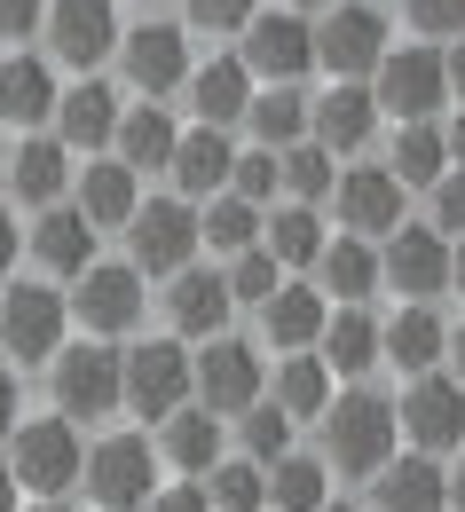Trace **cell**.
Here are the masks:
<instances>
[{"mask_svg":"<svg viewBox=\"0 0 465 512\" xmlns=\"http://www.w3.org/2000/svg\"><path fill=\"white\" fill-rule=\"evenodd\" d=\"M324 512H371V505H324Z\"/></svg>","mask_w":465,"mask_h":512,"instance_id":"obj_60","label":"cell"},{"mask_svg":"<svg viewBox=\"0 0 465 512\" xmlns=\"http://www.w3.org/2000/svg\"><path fill=\"white\" fill-rule=\"evenodd\" d=\"M0 512H16V473H8V457H0Z\"/></svg>","mask_w":465,"mask_h":512,"instance_id":"obj_55","label":"cell"},{"mask_svg":"<svg viewBox=\"0 0 465 512\" xmlns=\"http://www.w3.org/2000/svg\"><path fill=\"white\" fill-rule=\"evenodd\" d=\"M119 71H127V87L142 103L174 95L190 79V32L182 24H134V32H119Z\"/></svg>","mask_w":465,"mask_h":512,"instance_id":"obj_14","label":"cell"},{"mask_svg":"<svg viewBox=\"0 0 465 512\" xmlns=\"http://www.w3.org/2000/svg\"><path fill=\"white\" fill-rule=\"evenodd\" d=\"M32 512H71V505H64V497H40V505H32Z\"/></svg>","mask_w":465,"mask_h":512,"instance_id":"obj_58","label":"cell"},{"mask_svg":"<svg viewBox=\"0 0 465 512\" xmlns=\"http://www.w3.org/2000/svg\"><path fill=\"white\" fill-rule=\"evenodd\" d=\"M316 426H324V465H332V473H355V481H371V473L395 457V442H402L395 402H387V394H371V386L332 394Z\"/></svg>","mask_w":465,"mask_h":512,"instance_id":"obj_1","label":"cell"},{"mask_svg":"<svg viewBox=\"0 0 465 512\" xmlns=\"http://www.w3.org/2000/svg\"><path fill=\"white\" fill-rule=\"evenodd\" d=\"M229 190L245 197V205H268V197L284 190V166H276V150H245V158L229 166Z\"/></svg>","mask_w":465,"mask_h":512,"instance_id":"obj_44","label":"cell"},{"mask_svg":"<svg viewBox=\"0 0 465 512\" xmlns=\"http://www.w3.org/2000/svg\"><path fill=\"white\" fill-rule=\"evenodd\" d=\"M229 166H237V150H229V134L221 127H190L182 142H174V190L182 197H221L229 190Z\"/></svg>","mask_w":465,"mask_h":512,"instance_id":"obj_29","label":"cell"},{"mask_svg":"<svg viewBox=\"0 0 465 512\" xmlns=\"http://www.w3.org/2000/svg\"><path fill=\"white\" fill-rule=\"evenodd\" d=\"M316 284H324V300H339V308H363L379 292V253L363 237H339V245L316 253Z\"/></svg>","mask_w":465,"mask_h":512,"instance_id":"obj_32","label":"cell"},{"mask_svg":"<svg viewBox=\"0 0 465 512\" xmlns=\"http://www.w3.org/2000/svg\"><path fill=\"white\" fill-rule=\"evenodd\" d=\"M450 512H465V465L450 473Z\"/></svg>","mask_w":465,"mask_h":512,"instance_id":"obj_57","label":"cell"},{"mask_svg":"<svg viewBox=\"0 0 465 512\" xmlns=\"http://www.w3.org/2000/svg\"><path fill=\"white\" fill-rule=\"evenodd\" d=\"M379 276L395 284L402 300H434V292H450V237H442L434 221H426V229H395Z\"/></svg>","mask_w":465,"mask_h":512,"instance_id":"obj_16","label":"cell"},{"mask_svg":"<svg viewBox=\"0 0 465 512\" xmlns=\"http://www.w3.org/2000/svg\"><path fill=\"white\" fill-rule=\"evenodd\" d=\"M64 190H71V150L56 142V134H24L16 158H8V197L40 213V205H56Z\"/></svg>","mask_w":465,"mask_h":512,"instance_id":"obj_25","label":"cell"},{"mask_svg":"<svg viewBox=\"0 0 465 512\" xmlns=\"http://www.w3.org/2000/svg\"><path fill=\"white\" fill-rule=\"evenodd\" d=\"M450 284H458V292H465V237H458V245H450Z\"/></svg>","mask_w":465,"mask_h":512,"instance_id":"obj_56","label":"cell"},{"mask_svg":"<svg viewBox=\"0 0 465 512\" xmlns=\"http://www.w3.org/2000/svg\"><path fill=\"white\" fill-rule=\"evenodd\" d=\"M324 402H332V363L308 355V347H292V355L276 363V410H284L292 426H308V418H324Z\"/></svg>","mask_w":465,"mask_h":512,"instance_id":"obj_34","label":"cell"},{"mask_svg":"<svg viewBox=\"0 0 465 512\" xmlns=\"http://www.w3.org/2000/svg\"><path fill=\"white\" fill-rule=\"evenodd\" d=\"M79 481H87V497L103 512H142L158 497V457L142 434H111V442L87 449V465H79Z\"/></svg>","mask_w":465,"mask_h":512,"instance_id":"obj_7","label":"cell"},{"mask_svg":"<svg viewBox=\"0 0 465 512\" xmlns=\"http://www.w3.org/2000/svg\"><path fill=\"white\" fill-rule=\"evenodd\" d=\"M324 316H332V308H324V292H316V284H276V292L261 300V331H268V347H276V355L316 347V339H324Z\"/></svg>","mask_w":465,"mask_h":512,"instance_id":"obj_28","label":"cell"},{"mask_svg":"<svg viewBox=\"0 0 465 512\" xmlns=\"http://www.w3.org/2000/svg\"><path fill=\"white\" fill-rule=\"evenodd\" d=\"M40 16H48V0H0V40H24V32H40Z\"/></svg>","mask_w":465,"mask_h":512,"instance_id":"obj_48","label":"cell"},{"mask_svg":"<svg viewBox=\"0 0 465 512\" xmlns=\"http://www.w3.org/2000/svg\"><path fill=\"white\" fill-rule=\"evenodd\" d=\"M32 260L48 268V276H79L87 260H95V221L79 213V205H40V221H32Z\"/></svg>","mask_w":465,"mask_h":512,"instance_id":"obj_27","label":"cell"},{"mask_svg":"<svg viewBox=\"0 0 465 512\" xmlns=\"http://www.w3.org/2000/svg\"><path fill=\"white\" fill-rule=\"evenodd\" d=\"M190 111H198V127H237L245 119V103H253V71L245 56H213V64H190Z\"/></svg>","mask_w":465,"mask_h":512,"instance_id":"obj_26","label":"cell"},{"mask_svg":"<svg viewBox=\"0 0 465 512\" xmlns=\"http://www.w3.org/2000/svg\"><path fill=\"white\" fill-rule=\"evenodd\" d=\"M16 253H24V229H16V221H8V213H0V276H8V268H16Z\"/></svg>","mask_w":465,"mask_h":512,"instance_id":"obj_50","label":"cell"},{"mask_svg":"<svg viewBox=\"0 0 465 512\" xmlns=\"http://www.w3.org/2000/svg\"><path fill=\"white\" fill-rule=\"evenodd\" d=\"M379 127V95H371V79H332V95H316L308 103V134L324 142V150H363Z\"/></svg>","mask_w":465,"mask_h":512,"instance_id":"obj_19","label":"cell"},{"mask_svg":"<svg viewBox=\"0 0 465 512\" xmlns=\"http://www.w3.org/2000/svg\"><path fill=\"white\" fill-rule=\"evenodd\" d=\"M371 512H450V473H442L426 449L387 457V465L371 473Z\"/></svg>","mask_w":465,"mask_h":512,"instance_id":"obj_18","label":"cell"},{"mask_svg":"<svg viewBox=\"0 0 465 512\" xmlns=\"http://www.w3.org/2000/svg\"><path fill=\"white\" fill-rule=\"evenodd\" d=\"M402 16H410V32H426V40H458L465 32V0H402Z\"/></svg>","mask_w":465,"mask_h":512,"instance_id":"obj_45","label":"cell"},{"mask_svg":"<svg viewBox=\"0 0 465 512\" xmlns=\"http://www.w3.org/2000/svg\"><path fill=\"white\" fill-rule=\"evenodd\" d=\"M284 8H332V0H284Z\"/></svg>","mask_w":465,"mask_h":512,"instance_id":"obj_59","label":"cell"},{"mask_svg":"<svg viewBox=\"0 0 465 512\" xmlns=\"http://www.w3.org/2000/svg\"><path fill=\"white\" fill-rule=\"evenodd\" d=\"M324 363H332L339 379H363V371L379 363V323L363 316V308H339V316H324Z\"/></svg>","mask_w":465,"mask_h":512,"instance_id":"obj_38","label":"cell"},{"mask_svg":"<svg viewBox=\"0 0 465 512\" xmlns=\"http://www.w3.org/2000/svg\"><path fill=\"white\" fill-rule=\"evenodd\" d=\"M339 229L347 237H395L402 229V182L387 166H355V174H339Z\"/></svg>","mask_w":465,"mask_h":512,"instance_id":"obj_17","label":"cell"},{"mask_svg":"<svg viewBox=\"0 0 465 512\" xmlns=\"http://www.w3.org/2000/svg\"><path fill=\"white\" fill-rule=\"evenodd\" d=\"M237 56H245V71L268 79V87H276V79H308V71H316V24H308L300 8H276V16L261 8V16L245 24V48H237Z\"/></svg>","mask_w":465,"mask_h":512,"instance_id":"obj_12","label":"cell"},{"mask_svg":"<svg viewBox=\"0 0 465 512\" xmlns=\"http://www.w3.org/2000/svg\"><path fill=\"white\" fill-rule=\"evenodd\" d=\"M158 457L205 481V473L221 465V418H213L205 402H182L174 418H158Z\"/></svg>","mask_w":465,"mask_h":512,"instance_id":"obj_30","label":"cell"},{"mask_svg":"<svg viewBox=\"0 0 465 512\" xmlns=\"http://www.w3.org/2000/svg\"><path fill=\"white\" fill-rule=\"evenodd\" d=\"M442 363H450V371H458V379H465V323H458V331H450V355H442Z\"/></svg>","mask_w":465,"mask_h":512,"instance_id":"obj_54","label":"cell"},{"mask_svg":"<svg viewBox=\"0 0 465 512\" xmlns=\"http://www.w3.org/2000/svg\"><path fill=\"white\" fill-rule=\"evenodd\" d=\"M324 505H332V465L284 449V457L268 465V512H324Z\"/></svg>","mask_w":465,"mask_h":512,"instance_id":"obj_35","label":"cell"},{"mask_svg":"<svg viewBox=\"0 0 465 512\" xmlns=\"http://www.w3.org/2000/svg\"><path fill=\"white\" fill-rule=\"evenodd\" d=\"M434 229H442V237H465V174H442V182H434Z\"/></svg>","mask_w":465,"mask_h":512,"instance_id":"obj_47","label":"cell"},{"mask_svg":"<svg viewBox=\"0 0 465 512\" xmlns=\"http://www.w3.org/2000/svg\"><path fill=\"white\" fill-rule=\"evenodd\" d=\"M71 205L95 229H127V213L142 205V174L127 158H87V174H71Z\"/></svg>","mask_w":465,"mask_h":512,"instance_id":"obj_21","label":"cell"},{"mask_svg":"<svg viewBox=\"0 0 465 512\" xmlns=\"http://www.w3.org/2000/svg\"><path fill=\"white\" fill-rule=\"evenodd\" d=\"M261 245H268L276 260H284V268H316V253H324L332 237H324L316 205H300V197H292V205H276V213L261 221Z\"/></svg>","mask_w":465,"mask_h":512,"instance_id":"obj_37","label":"cell"},{"mask_svg":"<svg viewBox=\"0 0 465 512\" xmlns=\"http://www.w3.org/2000/svg\"><path fill=\"white\" fill-rule=\"evenodd\" d=\"M190 8V32H245L261 16V0H182Z\"/></svg>","mask_w":465,"mask_h":512,"instance_id":"obj_46","label":"cell"},{"mask_svg":"<svg viewBox=\"0 0 465 512\" xmlns=\"http://www.w3.org/2000/svg\"><path fill=\"white\" fill-rule=\"evenodd\" d=\"M245 127L261 134V150H292V142H308V95H300V79L261 87V95L245 103Z\"/></svg>","mask_w":465,"mask_h":512,"instance_id":"obj_33","label":"cell"},{"mask_svg":"<svg viewBox=\"0 0 465 512\" xmlns=\"http://www.w3.org/2000/svg\"><path fill=\"white\" fill-rule=\"evenodd\" d=\"M40 32H48V56L71 64L79 79L119 56V8H111V0H48Z\"/></svg>","mask_w":465,"mask_h":512,"instance_id":"obj_8","label":"cell"},{"mask_svg":"<svg viewBox=\"0 0 465 512\" xmlns=\"http://www.w3.org/2000/svg\"><path fill=\"white\" fill-rule=\"evenodd\" d=\"M379 56H387V16L371 0H332L316 24V64L332 79H371Z\"/></svg>","mask_w":465,"mask_h":512,"instance_id":"obj_9","label":"cell"},{"mask_svg":"<svg viewBox=\"0 0 465 512\" xmlns=\"http://www.w3.org/2000/svg\"><path fill=\"white\" fill-rule=\"evenodd\" d=\"M48 127H56V142H64V150H103V142L119 134V95L87 71L79 87H64V95H56V119H48Z\"/></svg>","mask_w":465,"mask_h":512,"instance_id":"obj_22","label":"cell"},{"mask_svg":"<svg viewBox=\"0 0 465 512\" xmlns=\"http://www.w3.org/2000/svg\"><path fill=\"white\" fill-rule=\"evenodd\" d=\"M198 363V402L213 410V418H245L253 402H261V379H268V363L245 347V339H205V355H190Z\"/></svg>","mask_w":465,"mask_h":512,"instance_id":"obj_15","label":"cell"},{"mask_svg":"<svg viewBox=\"0 0 465 512\" xmlns=\"http://www.w3.org/2000/svg\"><path fill=\"white\" fill-rule=\"evenodd\" d=\"M127 260L142 276H182L198 260V213L190 197H150L127 213Z\"/></svg>","mask_w":465,"mask_h":512,"instance_id":"obj_6","label":"cell"},{"mask_svg":"<svg viewBox=\"0 0 465 512\" xmlns=\"http://www.w3.org/2000/svg\"><path fill=\"white\" fill-rule=\"evenodd\" d=\"M205 505L213 512H268V473L245 457V465H213L205 473Z\"/></svg>","mask_w":465,"mask_h":512,"instance_id":"obj_41","label":"cell"},{"mask_svg":"<svg viewBox=\"0 0 465 512\" xmlns=\"http://www.w3.org/2000/svg\"><path fill=\"white\" fill-rule=\"evenodd\" d=\"M8 426H16V371L0 363V434H8Z\"/></svg>","mask_w":465,"mask_h":512,"instance_id":"obj_51","label":"cell"},{"mask_svg":"<svg viewBox=\"0 0 465 512\" xmlns=\"http://www.w3.org/2000/svg\"><path fill=\"white\" fill-rule=\"evenodd\" d=\"M395 174L402 190H434L442 174H450V142H442V127L434 119H402V134H395Z\"/></svg>","mask_w":465,"mask_h":512,"instance_id":"obj_36","label":"cell"},{"mask_svg":"<svg viewBox=\"0 0 465 512\" xmlns=\"http://www.w3.org/2000/svg\"><path fill=\"white\" fill-rule=\"evenodd\" d=\"M229 276H213V268H182V276H166V323L182 331V339H213L221 323H229Z\"/></svg>","mask_w":465,"mask_h":512,"instance_id":"obj_23","label":"cell"},{"mask_svg":"<svg viewBox=\"0 0 465 512\" xmlns=\"http://www.w3.org/2000/svg\"><path fill=\"white\" fill-rule=\"evenodd\" d=\"M198 245H213V253H245V245H261V205H245L237 190H221V197H205V213H198Z\"/></svg>","mask_w":465,"mask_h":512,"instance_id":"obj_39","label":"cell"},{"mask_svg":"<svg viewBox=\"0 0 465 512\" xmlns=\"http://www.w3.org/2000/svg\"><path fill=\"white\" fill-rule=\"evenodd\" d=\"M79 465H87V442H79V426H71L64 410H56V418H24V426H8V473H16V489H32V497H64L71 481H79Z\"/></svg>","mask_w":465,"mask_h":512,"instance_id":"obj_4","label":"cell"},{"mask_svg":"<svg viewBox=\"0 0 465 512\" xmlns=\"http://www.w3.org/2000/svg\"><path fill=\"white\" fill-rule=\"evenodd\" d=\"M56 410H64L71 426H79V418H111V410H119V347H111V339L56 347Z\"/></svg>","mask_w":465,"mask_h":512,"instance_id":"obj_11","label":"cell"},{"mask_svg":"<svg viewBox=\"0 0 465 512\" xmlns=\"http://www.w3.org/2000/svg\"><path fill=\"white\" fill-rule=\"evenodd\" d=\"M119 158H127L134 174H166L174 166V142H182V127H174V111H158V103H142V111H119Z\"/></svg>","mask_w":465,"mask_h":512,"instance_id":"obj_31","label":"cell"},{"mask_svg":"<svg viewBox=\"0 0 465 512\" xmlns=\"http://www.w3.org/2000/svg\"><path fill=\"white\" fill-rule=\"evenodd\" d=\"M371 95H379V111H395V119H434L442 95H450V64H442L434 48H387L379 71H371Z\"/></svg>","mask_w":465,"mask_h":512,"instance_id":"obj_13","label":"cell"},{"mask_svg":"<svg viewBox=\"0 0 465 512\" xmlns=\"http://www.w3.org/2000/svg\"><path fill=\"white\" fill-rule=\"evenodd\" d=\"M276 166H284V197H300V205L339 190V158L324 142H292V150H276Z\"/></svg>","mask_w":465,"mask_h":512,"instance_id":"obj_40","label":"cell"},{"mask_svg":"<svg viewBox=\"0 0 465 512\" xmlns=\"http://www.w3.org/2000/svg\"><path fill=\"white\" fill-rule=\"evenodd\" d=\"M64 300H71V316L87 323V339H127L134 323L150 316V276L134 260H87Z\"/></svg>","mask_w":465,"mask_h":512,"instance_id":"obj_3","label":"cell"},{"mask_svg":"<svg viewBox=\"0 0 465 512\" xmlns=\"http://www.w3.org/2000/svg\"><path fill=\"white\" fill-rule=\"evenodd\" d=\"M395 418H402V434H410V449H426V457H442V449H465V379L418 371V379L402 386Z\"/></svg>","mask_w":465,"mask_h":512,"instance_id":"obj_10","label":"cell"},{"mask_svg":"<svg viewBox=\"0 0 465 512\" xmlns=\"http://www.w3.org/2000/svg\"><path fill=\"white\" fill-rule=\"evenodd\" d=\"M0 197H8V158H0Z\"/></svg>","mask_w":465,"mask_h":512,"instance_id":"obj_61","label":"cell"},{"mask_svg":"<svg viewBox=\"0 0 465 512\" xmlns=\"http://www.w3.org/2000/svg\"><path fill=\"white\" fill-rule=\"evenodd\" d=\"M442 64H450V87H458V95H465V32H458V48H450Z\"/></svg>","mask_w":465,"mask_h":512,"instance_id":"obj_53","label":"cell"},{"mask_svg":"<svg viewBox=\"0 0 465 512\" xmlns=\"http://www.w3.org/2000/svg\"><path fill=\"white\" fill-rule=\"evenodd\" d=\"M292 434H300V426H292L276 402H253V410H245V449H253V465H261V473L292 449Z\"/></svg>","mask_w":465,"mask_h":512,"instance_id":"obj_43","label":"cell"},{"mask_svg":"<svg viewBox=\"0 0 465 512\" xmlns=\"http://www.w3.org/2000/svg\"><path fill=\"white\" fill-rule=\"evenodd\" d=\"M56 71L40 64V56H0V119L16 134H40L48 119H56Z\"/></svg>","mask_w":465,"mask_h":512,"instance_id":"obj_24","label":"cell"},{"mask_svg":"<svg viewBox=\"0 0 465 512\" xmlns=\"http://www.w3.org/2000/svg\"><path fill=\"white\" fill-rule=\"evenodd\" d=\"M442 142H450V166H465V119H450V127H442Z\"/></svg>","mask_w":465,"mask_h":512,"instance_id":"obj_52","label":"cell"},{"mask_svg":"<svg viewBox=\"0 0 465 512\" xmlns=\"http://www.w3.org/2000/svg\"><path fill=\"white\" fill-rule=\"evenodd\" d=\"M442 355H450V323L434 316L426 300H410L395 323H379V363H395L402 379H418V371H442Z\"/></svg>","mask_w":465,"mask_h":512,"instance_id":"obj_20","label":"cell"},{"mask_svg":"<svg viewBox=\"0 0 465 512\" xmlns=\"http://www.w3.org/2000/svg\"><path fill=\"white\" fill-rule=\"evenodd\" d=\"M276 284H284V260L268 253V245H245V253L229 260V300H253V308H261Z\"/></svg>","mask_w":465,"mask_h":512,"instance_id":"obj_42","label":"cell"},{"mask_svg":"<svg viewBox=\"0 0 465 512\" xmlns=\"http://www.w3.org/2000/svg\"><path fill=\"white\" fill-rule=\"evenodd\" d=\"M64 323H71V300L56 284H8L0 292V355L8 363H56Z\"/></svg>","mask_w":465,"mask_h":512,"instance_id":"obj_5","label":"cell"},{"mask_svg":"<svg viewBox=\"0 0 465 512\" xmlns=\"http://www.w3.org/2000/svg\"><path fill=\"white\" fill-rule=\"evenodd\" d=\"M198 394V363L182 355V339H134L127 355H119V410L134 418H174L182 402Z\"/></svg>","mask_w":465,"mask_h":512,"instance_id":"obj_2","label":"cell"},{"mask_svg":"<svg viewBox=\"0 0 465 512\" xmlns=\"http://www.w3.org/2000/svg\"><path fill=\"white\" fill-rule=\"evenodd\" d=\"M150 512H213V505H205V489H158Z\"/></svg>","mask_w":465,"mask_h":512,"instance_id":"obj_49","label":"cell"}]
</instances>
